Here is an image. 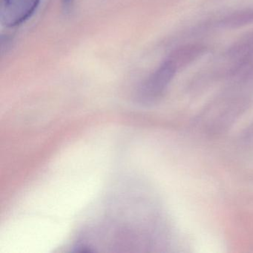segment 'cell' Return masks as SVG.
Wrapping results in <instances>:
<instances>
[{
    "label": "cell",
    "instance_id": "cell-3",
    "mask_svg": "<svg viewBox=\"0 0 253 253\" xmlns=\"http://www.w3.org/2000/svg\"><path fill=\"white\" fill-rule=\"evenodd\" d=\"M72 1H73V0H63V2L65 5H68L72 3Z\"/></svg>",
    "mask_w": 253,
    "mask_h": 253
},
{
    "label": "cell",
    "instance_id": "cell-1",
    "mask_svg": "<svg viewBox=\"0 0 253 253\" xmlns=\"http://www.w3.org/2000/svg\"><path fill=\"white\" fill-rule=\"evenodd\" d=\"M175 63L167 60L150 75L140 85L137 94V100L142 104H150L161 97L175 75Z\"/></svg>",
    "mask_w": 253,
    "mask_h": 253
},
{
    "label": "cell",
    "instance_id": "cell-2",
    "mask_svg": "<svg viewBox=\"0 0 253 253\" xmlns=\"http://www.w3.org/2000/svg\"><path fill=\"white\" fill-rule=\"evenodd\" d=\"M41 0H1L0 23L6 28L15 27L30 18Z\"/></svg>",
    "mask_w": 253,
    "mask_h": 253
}]
</instances>
